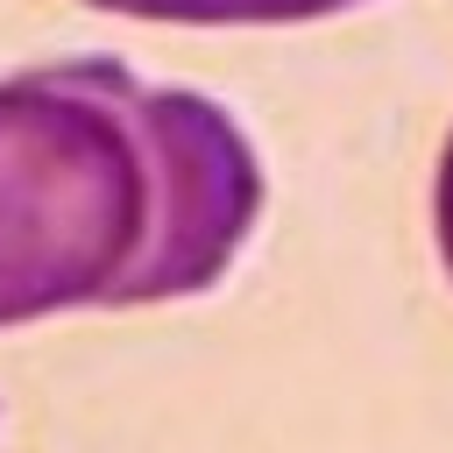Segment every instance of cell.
Wrapping results in <instances>:
<instances>
[{
	"instance_id": "6da1fadb",
	"label": "cell",
	"mask_w": 453,
	"mask_h": 453,
	"mask_svg": "<svg viewBox=\"0 0 453 453\" xmlns=\"http://www.w3.org/2000/svg\"><path fill=\"white\" fill-rule=\"evenodd\" d=\"M262 219L241 120L120 57L0 78V326L198 297Z\"/></svg>"
},
{
	"instance_id": "7a4b0ae2",
	"label": "cell",
	"mask_w": 453,
	"mask_h": 453,
	"mask_svg": "<svg viewBox=\"0 0 453 453\" xmlns=\"http://www.w3.org/2000/svg\"><path fill=\"white\" fill-rule=\"evenodd\" d=\"M99 14L134 21H184V28H283V21H326L361 0H85Z\"/></svg>"
},
{
	"instance_id": "3957f363",
	"label": "cell",
	"mask_w": 453,
	"mask_h": 453,
	"mask_svg": "<svg viewBox=\"0 0 453 453\" xmlns=\"http://www.w3.org/2000/svg\"><path fill=\"white\" fill-rule=\"evenodd\" d=\"M432 226H439V255H446V276H453V134L439 149V184H432Z\"/></svg>"
}]
</instances>
